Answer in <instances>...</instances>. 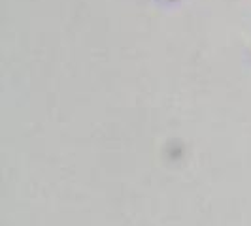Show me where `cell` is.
<instances>
[{"label": "cell", "instance_id": "obj_1", "mask_svg": "<svg viewBox=\"0 0 251 226\" xmlns=\"http://www.w3.org/2000/svg\"><path fill=\"white\" fill-rule=\"evenodd\" d=\"M170 2H177V0H170Z\"/></svg>", "mask_w": 251, "mask_h": 226}]
</instances>
